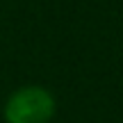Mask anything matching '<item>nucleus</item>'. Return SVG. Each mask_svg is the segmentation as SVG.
Instances as JSON below:
<instances>
[{
	"label": "nucleus",
	"mask_w": 123,
	"mask_h": 123,
	"mask_svg": "<svg viewBox=\"0 0 123 123\" xmlns=\"http://www.w3.org/2000/svg\"><path fill=\"white\" fill-rule=\"evenodd\" d=\"M57 110L55 96L46 87L27 84L21 87L5 103V121L7 123H50Z\"/></svg>",
	"instance_id": "1"
}]
</instances>
